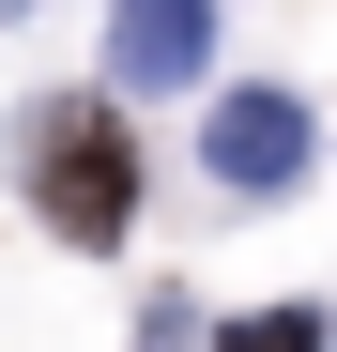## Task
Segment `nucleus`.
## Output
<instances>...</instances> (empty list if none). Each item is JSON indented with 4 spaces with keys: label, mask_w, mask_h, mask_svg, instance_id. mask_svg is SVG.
I'll use <instances>...</instances> for the list:
<instances>
[{
    "label": "nucleus",
    "mask_w": 337,
    "mask_h": 352,
    "mask_svg": "<svg viewBox=\"0 0 337 352\" xmlns=\"http://www.w3.org/2000/svg\"><path fill=\"white\" fill-rule=\"evenodd\" d=\"M16 168H31V214L62 230V245H123V214H138V138H123L107 92H46L31 123H16Z\"/></svg>",
    "instance_id": "obj_1"
},
{
    "label": "nucleus",
    "mask_w": 337,
    "mask_h": 352,
    "mask_svg": "<svg viewBox=\"0 0 337 352\" xmlns=\"http://www.w3.org/2000/svg\"><path fill=\"white\" fill-rule=\"evenodd\" d=\"M215 77V0H107V92H199Z\"/></svg>",
    "instance_id": "obj_2"
},
{
    "label": "nucleus",
    "mask_w": 337,
    "mask_h": 352,
    "mask_svg": "<svg viewBox=\"0 0 337 352\" xmlns=\"http://www.w3.org/2000/svg\"><path fill=\"white\" fill-rule=\"evenodd\" d=\"M199 153H215V184L261 199V184L307 168V107H292V92H215V138H199Z\"/></svg>",
    "instance_id": "obj_3"
},
{
    "label": "nucleus",
    "mask_w": 337,
    "mask_h": 352,
    "mask_svg": "<svg viewBox=\"0 0 337 352\" xmlns=\"http://www.w3.org/2000/svg\"><path fill=\"white\" fill-rule=\"evenodd\" d=\"M215 352H322L307 307H246V322H215Z\"/></svg>",
    "instance_id": "obj_4"
}]
</instances>
